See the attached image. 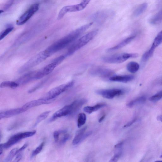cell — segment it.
Returning <instances> with one entry per match:
<instances>
[{"instance_id": "11", "label": "cell", "mask_w": 162, "mask_h": 162, "mask_svg": "<svg viewBox=\"0 0 162 162\" xmlns=\"http://www.w3.org/2000/svg\"><path fill=\"white\" fill-rule=\"evenodd\" d=\"M96 93L106 99H112L116 97L123 95L125 91L123 89L113 88L98 90Z\"/></svg>"}, {"instance_id": "26", "label": "cell", "mask_w": 162, "mask_h": 162, "mask_svg": "<svg viewBox=\"0 0 162 162\" xmlns=\"http://www.w3.org/2000/svg\"><path fill=\"white\" fill-rule=\"evenodd\" d=\"M20 153L19 148H15L11 150V151L4 160V162H10L17 154Z\"/></svg>"}, {"instance_id": "21", "label": "cell", "mask_w": 162, "mask_h": 162, "mask_svg": "<svg viewBox=\"0 0 162 162\" xmlns=\"http://www.w3.org/2000/svg\"><path fill=\"white\" fill-rule=\"evenodd\" d=\"M146 100V97L141 96L131 100L127 104V106L131 108L136 105H138V104L144 103Z\"/></svg>"}, {"instance_id": "28", "label": "cell", "mask_w": 162, "mask_h": 162, "mask_svg": "<svg viewBox=\"0 0 162 162\" xmlns=\"http://www.w3.org/2000/svg\"><path fill=\"white\" fill-rule=\"evenodd\" d=\"M50 112V111H46L39 115L36 119L34 126L36 127L42 121L47 118L49 116Z\"/></svg>"}, {"instance_id": "2", "label": "cell", "mask_w": 162, "mask_h": 162, "mask_svg": "<svg viewBox=\"0 0 162 162\" xmlns=\"http://www.w3.org/2000/svg\"><path fill=\"white\" fill-rule=\"evenodd\" d=\"M86 103L84 99L74 101L70 105L64 106L56 112L50 119V121H53L57 118L76 113Z\"/></svg>"}, {"instance_id": "43", "label": "cell", "mask_w": 162, "mask_h": 162, "mask_svg": "<svg viewBox=\"0 0 162 162\" xmlns=\"http://www.w3.org/2000/svg\"><path fill=\"white\" fill-rule=\"evenodd\" d=\"M160 158H162V154L160 156Z\"/></svg>"}, {"instance_id": "30", "label": "cell", "mask_w": 162, "mask_h": 162, "mask_svg": "<svg viewBox=\"0 0 162 162\" xmlns=\"http://www.w3.org/2000/svg\"><path fill=\"white\" fill-rule=\"evenodd\" d=\"M122 149L118 150V151L114 154L108 162H117L122 154Z\"/></svg>"}, {"instance_id": "27", "label": "cell", "mask_w": 162, "mask_h": 162, "mask_svg": "<svg viewBox=\"0 0 162 162\" xmlns=\"http://www.w3.org/2000/svg\"><path fill=\"white\" fill-rule=\"evenodd\" d=\"M86 120V115L83 113H80L78 115L77 119V126L79 128L84 125Z\"/></svg>"}, {"instance_id": "15", "label": "cell", "mask_w": 162, "mask_h": 162, "mask_svg": "<svg viewBox=\"0 0 162 162\" xmlns=\"http://www.w3.org/2000/svg\"><path fill=\"white\" fill-rule=\"evenodd\" d=\"M91 72L92 74L104 78L111 76L114 73L110 69L101 67L94 68L92 70Z\"/></svg>"}, {"instance_id": "42", "label": "cell", "mask_w": 162, "mask_h": 162, "mask_svg": "<svg viewBox=\"0 0 162 162\" xmlns=\"http://www.w3.org/2000/svg\"><path fill=\"white\" fill-rule=\"evenodd\" d=\"M154 162H162V160H157L155 161Z\"/></svg>"}, {"instance_id": "25", "label": "cell", "mask_w": 162, "mask_h": 162, "mask_svg": "<svg viewBox=\"0 0 162 162\" xmlns=\"http://www.w3.org/2000/svg\"><path fill=\"white\" fill-rule=\"evenodd\" d=\"M148 7V4L144 3L140 5L135 10L134 13V15L135 16H138L142 14L146 10Z\"/></svg>"}, {"instance_id": "10", "label": "cell", "mask_w": 162, "mask_h": 162, "mask_svg": "<svg viewBox=\"0 0 162 162\" xmlns=\"http://www.w3.org/2000/svg\"><path fill=\"white\" fill-rule=\"evenodd\" d=\"M39 5L38 3L34 4L31 6L26 12L17 20L16 24L21 26L25 24L38 10Z\"/></svg>"}, {"instance_id": "32", "label": "cell", "mask_w": 162, "mask_h": 162, "mask_svg": "<svg viewBox=\"0 0 162 162\" xmlns=\"http://www.w3.org/2000/svg\"><path fill=\"white\" fill-rule=\"evenodd\" d=\"M14 27H10L6 29L3 31L1 34L0 35V40H2L6 36L11 32H12L14 29Z\"/></svg>"}, {"instance_id": "22", "label": "cell", "mask_w": 162, "mask_h": 162, "mask_svg": "<svg viewBox=\"0 0 162 162\" xmlns=\"http://www.w3.org/2000/svg\"><path fill=\"white\" fill-rule=\"evenodd\" d=\"M162 21V9L150 19V23L153 25L159 24Z\"/></svg>"}, {"instance_id": "1", "label": "cell", "mask_w": 162, "mask_h": 162, "mask_svg": "<svg viewBox=\"0 0 162 162\" xmlns=\"http://www.w3.org/2000/svg\"><path fill=\"white\" fill-rule=\"evenodd\" d=\"M93 24L91 22L76 29L67 35L57 40L45 50L49 56L67 47L76 40Z\"/></svg>"}, {"instance_id": "20", "label": "cell", "mask_w": 162, "mask_h": 162, "mask_svg": "<svg viewBox=\"0 0 162 162\" xmlns=\"http://www.w3.org/2000/svg\"><path fill=\"white\" fill-rule=\"evenodd\" d=\"M106 106V104L105 103H99L96 104V105L94 106L85 107L84 108L83 110L86 112L88 114H91Z\"/></svg>"}, {"instance_id": "36", "label": "cell", "mask_w": 162, "mask_h": 162, "mask_svg": "<svg viewBox=\"0 0 162 162\" xmlns=\"http://www.w3.org/2000/svg\"><path fill=\"white\" fill-rule=\"evenodd\" d=\"M22 158V155L21 154H18L14 160L13 162H19Z\"/></svg>"}, {"instance_id": "38", "label": "cell", "mask_w": 162, "mask_h": 162, "mask_svg": "<svg viewBox=\"0 0 162 162\" xmlns=\"http://www.w3.org/2000/svg\"><path fill=\"white\" fill-rule=\"evenodd\" d=\"M28 146V144L27 143H25L24 146H23L22 147H21L20 148H19V152H20L21 151H22L23 150H24Z\"/></svg>"}, {"instance_id": "6", "label": "cell", "mask_w": 162, "mask_h": 162, "mask_svg": "<svg viewBox=\"0 0 162 162\" xmlns=\"http://www.w3.org/2000/svg\"><path fill=\"white\" fill-rule=\"evenodd\" d=\"M138 55L136 53H123L104 57L103 61L109 63H121L131 58H136Z\"/></svg>"}, {"instance_id": "31", "label": "cell", "mask_w": 162, "mask_h": 162, "mask_svg": "<svg viewBox=\"0 0 162 162\" xmlns=\"http://www.w3.org/2000/svg\"><path fill=\"white\" fill-rule=\"evenodd\" d=\"M44 144V142H42L33 152L32 154V157L33 158L40 153L42 150Z\"/></svg>"}, {"instance_id": "34", "label": "cell", "mask_w": 162, "mask_h": 162, "mask_svg": "<svg viewBox=\"0 0 162 162\" xmlns=\"http://www.w3.org/2000/svg\"><path fill=\"white\" fill-rule=\"evenodd\" d=\"M124 145V142H121L117 144L115 146V148L117 150H120L122 149L123 146Z\"/></svg>"}, {"instance_id": "29", "label": "cell", "mask_w": 162, "mask_h": 162, "mask_svg": "<svg viewBox=\"0 0 162 162\" xmlns=\"http://www.w3.org/2000/svg\"><path fill=\"white\" fill-rule=\"evenodd\" d=\"M162 98V90L158 92V93L150 97L149 100L152 102L158 101Z\"/></svg>"}, {"instance_id": "12", "label": "cell", "mask_w": 162, "mask_h": 162, "mask_svg": "<svg viewBox=\"0 0 162 162\" xmlns=\"http://www.w3.org/2000/svg\"><path fill=\"white\" fill-rule=\"evenodd\" d=\"M53 136L56 142L60 144L65 143L70 138V135L65 130L56 131L54 133Z\"/></svg>"}, {"instance_id": "40", "label": "cell", "mask_w": 162, "mask_h": 162, "mask_svg": "<svg viewBox=\"0 0 162 162\" xmlns=\"http://www.w3.org/2000/svg\"><path fill=\"white\" fill-rule=\"evenodd\" d=\"M158 120L162 122V115L159 116L157 118Z\"/></svg>"}, {"instance_id": "16", "label": "cell", "mask_w": 162, "mask_h": 162, "mask_svg": "<svg viewBox=\"0 0 162 162\" xmlns=\"http://www.w3.org/2000/svg\"><path fill=\"white\" fill-rule=\"evenodd\" d=\"M51 101L46 100L44 98L37 100H32L26 104L22 107L26 111L32 108L38 106L48 104L51 102Z\"/></svg>"}, {"instance_id": "39", "label": "cell", "mask_w": 162, "mask_h": 162, "mask_svg": "<svg viewBox=\"0 0 162 162\" xmlns=\"http://www.w3.org/2000/svg\"><path fill=\"white\" fill-rule=\"evenodd\" d=\"M106 117L105 115L103 116L99 119V123H101L103 120Z\"/></svg>"}, {"instance_id": "18", "label": "cell", "mask_w": 162, "mask_h": 162, "mask_svg": "<svg viewBox=\"0 0 162 162\" xmlns=\"http://www.w3.org/2000/svg\"><path fill=\"white\" fill-rule=\"evenodd\" d=\"M134 78V76L132 75H123L112 76L109 78V80L112 82L126 83L130 82Z\"/></svg>"}, {"instance_id": "9", "label": "cell", "mask_w": 162, "mask_h": 162, "mask_svg": "<svg viewBox=\"0 0 162 162\" xmlns=\"http://www.w3.org/2000/svg\"><path fill=\"white\" fill-rule=\"evenodd\" d=\"M40 70L29 72L22 76L16 82L19 85L26 84L34 80H39L44 77Z\"/></svg>"}, {"instance_id": "44", "label": "cell", "mask_w": 162, "mask_h": 162, "mask_svg": "<svg viewBox=\"0 0 162 162\" xmlns=\"http://www.w3.org/2000/svg\"><path fill=\"white\" fill-rule=\"evenodd\" d=\"M161 84H162V82H161Z\"/></svg>"}, {"instance_id": "3", "label": "cell", "mask_w": 162, "mask_h": 162, "mask_svg": "<svg viewBox=\"0 0 162 162\" xmlns=\"http://www.w3.org/2000/svg\"><path fill=\"white\" fill-rule=\"evenodd\" d=\"M98 31V30L91 31L79 39L69 48L65 56L72 55L75 52L88 44L96 36Z\"/></svg>"}, {"instance_id": "5", "label": "cell", "mask_w": 162, "mask_h": 162, "mask_svg": "<svg viewBox=\"0 0 162 162\" xmlns=\"http://www.w3.org/2000/svg\"><path fill=\"white\" fill-rule=\"evenodd\" d=\"M36 132V131H33L18 133L11 136L7 142L1 144V147L3 148H9L24 139L34 136Z\"/></svg>"}, {"instance_id": "23", "label": "cell", "mask_w": 162, "mask_h": 162, "mask_svg": "<svg viewBox=\"0 0 162 162\" xmlns=\"http://www.w3.org/2000/svg\"><path fill=\"white\" fill-rule=\"evenodd\" d=\"M140 68L139 64L137 63L134 62H130L127 66V70L132 73L136 72Z\"/></svg>"}, {"instance_id": "33", "label": "cell", "mask_w": 162, "mask_h": 162, "mask_svg": "<svg viewBox=\"0 0 162 162\" xmlns=\"http://www.w3.org/2000/svg\"><path fill=\"white\" fill-rule=\"evenodd\" d=\"M136 121V118L133 119L131 121H130L128 123H127L126 125L124 126V128H128V127L130 126L132 124L135 123Z\"/></svg>"}, {"instance_id": "7", "label": "cell", "mask_w": 162, "mask_h": 162, "mask_svg": "<svg viewBox=\"0 0 162 162\" xmlns=\"http://www.w3.org/2000/svg\"><path fill=\"white\" fill-rule=\"evenodd\" d=\"M74 83V81H72L67 83L57 86L50 91L43 98L47 100L52 101L63 92L72 87Z\"/></svg>"}, {"instance_id": "8", "label": "cell", "mask_w": 162, "mask_h": 162, "mask_svg": "<svg viewBox=\"0 0 162 162\" xmlns=\"http://www.w3.org/2000/svg\"><path fill=\"white\" fill-rule=\"evenodd\" d=\"M90 1H83L80 3L76 5H68L63 7L60 11L57 19H62L66 14L69 12H75L84 9L89 3Z\"/></svg>"}, {"instance_id": "24", "label": "cell", "mask_w": 162, "mask_h": 162, "mask_svg": "<svg viewBox=\"0 0 162 162\" xmlns=\"http://www.w3.org/2000/svg\"><path fill=\"white\" fill-rule=\"evenodd\" d=\"M20 85L16 82L12 81H5L1 85V88H10L14 89L18 87Z\"/></svg>"}, {"instance_id": "13", "label": "cell", "mask_w": 162, "mask_h": 162, "mask_svg": "<svg viewBox=\"0 0 162 162\" xmlns=\"http://www.w3.org/2000/svg\"><path fill=\"white\" fill-rule=\"evenodd\" d=\"M86 128L87 127H85L77 132L73 141L72 143L74 145H76L82 142L86 138L91 135L92 132L91 131L85 133Z\"/></svg>"}, {"instance_id": "19", "label": "cell", "mask_w": 162, "mask_h": 162, "mask_svg": "<svg viewBox=\"0 0 162 162\" xmlns=\"http://www.w3.org/2000/svg\"><path fill=\"white\" fill-rule=\"evenodd\" d=\"M162 43V30L155 38L151 48L148 50L150 53L153 54L155 50Z\"/></svg>"}, {"instance_id": "37", "label": "cell", "mask_w": 162, "mask_h": 162, "mask_svg": "<svg viewBox=\"0 0 162 162\" xmlns=\"http://www.w3.org/2000/svg\"><path fill=\"white\" fill-rule=\"evenodd\" d=\"M13 1H10V2L7 3L4 6V9H7L9 8L13 4Z\"/></svg>"}, {"instance_id": "17", "label": "cell", "mask_w": 162, "mask_h": 162, "mask_svg": "<svg viewBox=\"0 0 162 162\" xmlns=\"http://www.w3.org/2000/svg\"><path fill=\"white\" fill-rule=\"evenodd\" d=\"M136 37V34H134V35L127 38L123 40L122 42L114 46V47L107 49L106 52L107 53L112 52L123 48L124 46L130 43L133 40H134Z\"/></svg>"}, {"instance_id": "14", "label": "cell", "mask_w": 162, "mask_h": 162, "mask_svg": "<svg viewBox=\"0 0 162 162\" xmlns=\"http://www.w3.org/2000/svg\"><path fill=\"white\" fill-rule=\"evenodd\" d=\"M25 112H26L25 110L22 106L19 108L1 112H0V119H2L12 117Z\"/></svg>"}, {"instance_id": "41", "label": "cell", "mask_w": 162, "mask_h": 162, "mask_svg": "<svg viewBox=\"0 0 162 162\" xmlns=\"http://www.w3.org/2000/svg\"><path fill=\"white\" fill-rule=\"evenodd\" d=\"M3 148L1 147V150H0V153H1V154L2 155L3 153Z\"/></svg>"}, {"instance_id": "4", "label": "cell", "mask_w": 162, "mask_h": 162, "mask_svg": "<svg viewBox=\"0 0 162 162\" xmlns=\"http://www.w3.org/2000/svg\"><path fill=\"white\" fill-rule=\"evenodd\" d=\"M49 57L44 50L40 52L29 60L19 70V73H24L36 66Z\"/></svg>"}, {"instance_id": "35", "label": "cell", "mask_w": 162, "mask_h": 162, "mask_svg": "<svg viewBox=\"0 0 162 162\" xmlns=\"http://www.w3.org/2000/svg\"><path fill=\"white\" fill-rule=\"evenodd\" d=\"M94 156L92 154L89 155L87 158L86 162H94Z\"/></svg>"}]
</instances>
